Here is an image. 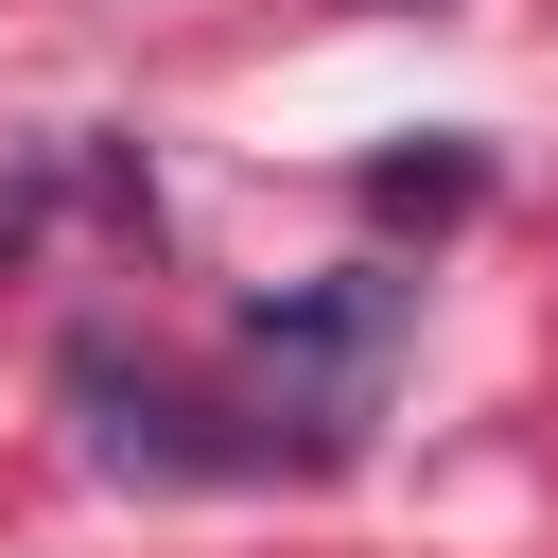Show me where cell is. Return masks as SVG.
I'll list each match as a JSON object with an SVG mask.
<instances>
[{
	"label": "cell",
	"mask_w": 558,
	"mask_h": 558,
	"mask_svg": "<svg viewBox=\"0 0 558 558\" xmlns=\"http://www.w3.org/2000/svg\"><path fill=\"white\" fill-rule=\"evenodd\" d=\"M366 192H384V209H471V157H384Z\"/></svg>",
	"instance_id": "obj_1"
},
{
	"label": "cell",
	"mask_w": 558,
	"mask_h": 558,
	"mask_svg": "<svg viewBox=\"0 0 558 558\" xmlns=\"http://www.w3.org/2000/svg\"><path fill=\"white\" fill-rule=\"evenodd\" d=\"M35 209H52V174H17V192H0V262L35 244Z\"/></svg>",
	"instance_id": "obj_2"
}]
</instances>
